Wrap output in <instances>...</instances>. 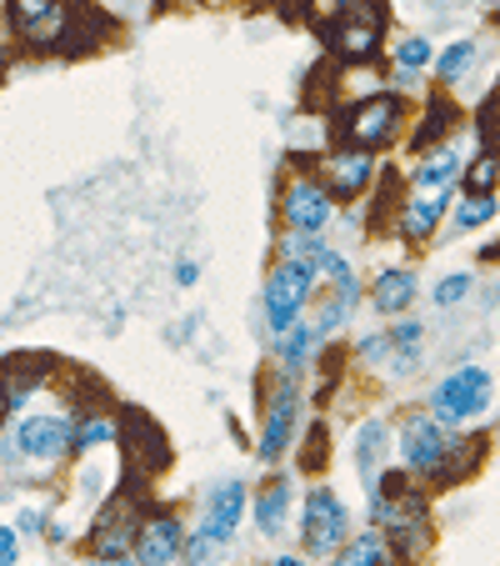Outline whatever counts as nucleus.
I'll use <instances>...</instances> for the list:
<instances>
[{
  "label": "nucleus",
  "instance_id": "nucleus-3",
  "mask_svg": "<svg viewBox=\"0 0 500 566\" xmlns=\"http://www.w3.org/2000/svg\"><path fill=\"white\" fill-rule=\"evenodd\" d=\"M316 291V266L310 261H280L266 281V316H270V332L286 336L290 326L300 321V306L310 301Z\"/></svg>",
  "mask_w": 500,
  "mask_h": 566
},
{
  "label": "nucleus",
  "instance_id": "nucleus-23",
  "mask_svg": "<svg viewBox=\"0 0 500 566\" xmlns=\"http://www.w3.org/2000/svg\"><path fill=\"white\" fill-rule=\"evenodd\" d=\"M470 65H476V41H456V45H446V51H440L436 71H440V81L450 86V81H460Z\"/></svg>",
  "mask_w": 500,
  "mask_h": 566
},
{
  "label": "nucleus",
  "instance_id": "nucleus-31",
  "mask_svg": "<svg viewBox=\"0 0 500 566\" xmlns=\"http://www.w3.org/2000/svg\"><path fill=\"white\" fill-rule=\"evenodd\" d=\"M421 321H401V326H395L391 332V346H401V352H415V346H421Z\"/></svg>",
  "mask_w": 500,
  "mask_h": 566
},
{
  "label": "nucleus",
  "instance_id": "nucleus-19",
  "mask_svg": "<svg viewBox=\"0 0 500 566\" xmlns=\"http://www.w3.org/2000/svg\"><path fill=\"white\" fill-rule=\"evenodd\" d=\"M286 512H290V481H270L266 492L256 502V522L266 536H280L286 532Z\"/></svg>",
  "mask_w": 500,
  "mask_h": 566
},
{
  "label": "nucleus",
  "instance_id": "nucleus-2",
  "mask_svg": "<svg viewBox=\"0 0 500 566\" xmlns=\"http://www.w3.org/2000/svg\"><path fill=\"white\" fill-rule=\"evenodd\" d=\"M11 447L15 451H6V461L25 457V461H35V467H55V461H65L75 451V427L61 411H41V417H25L21 427H15Z\"/></svg>",
  "mask_w": 500,
  "mask_h": 566
},
{
  "label": "nucleus",
  "instance_id": "nucleus-8",
  "mask_svg": "<svg viewBox=\"0 0 500 566\" xmlns=\"http://www.w3.org/2000/svg\"><path fill=\"white\" fill-rule=\"evenodd\" d=\"M296 421H300V396L290 386H280L270 396V411H266V431H260V461H280L296 441Z\"/></svg>",
  "mask_w": 500,
  "mask_h": 566
},
{
  "label": "nucleus",
  "instance_id": "nucleus-5",
  "mask_svg": "<svg viewBox=\"0 0 500 566\" xmlns=\"http://www.w3.org/2000/svg\"><path fill=\"white\" fill-rule=\"evenodd\" d=\"M450 447H460V441H450L446 431H440L436 417H405V427H401V461H405V471L430 476V471L446 467Z\"/></svg>",
  "mask_w": 500,
  "mask_h": 566
},
{
  "label": "nucleus",
  "instance_id": "nucleus-32",
  "mask_svg": "<svg viewBox=\"0 0 500 566\" xmlns=\"http://www.w3.org/2000/svg\"><path fill=\"white\" fill-rule=\"evenodd\" d=\"M15 552H21L15 532H11V526H0V566H15Z\"/></svg>",
  "mask_w": 500,
  "mask_h": 566
},
{
  "label": "nucleus",
  "instance_id": "nucleus-7",
  "mask_svg": "<svg viewBox=\"0 0 500 566\" xmlns=\"http://www.w3.org/2000/svg\"><path fill=\"white\" fill-rule=\"evenodd\" d=\"M185 552V526L171 512H156L136 532V562L140 566H171Z\"/></svg>",
  "mask_w": 500,
  "mask_h": 566
},
{
  "label": "nucleus",
  "instance_id": "nucleus-18",
  "mask_svg": "<svg viewBox=\"0 0 500 566\" xmlns=\"http://www.w3.org/2000/svg\"><path fill=\"white\" fill-rule=\"evenodd\" d=\"M355 296H361V286H355V276H351V281H336V296H326V301H320L316 332H320V336L341 332V326H345V316H351V311H355Z\"/></svg>",
  "mask_w": 500,
  "mask_h": 566
},
{
  "label": "nucleus",
  "instance_id": "nucleus-4",
  "mask_svg": "<svg viewBox=\"0 0 500 566\" xmlns=\"http://www.w3.org/2000/svg\"><path fill=\"white\" fill-rule=\"evenodd\" d=\"M280 211H286V221H290L296 235H320L330 221H336V201H330V191L320 181H310V176H296V181L280 191Z\"/></svg>",
  "mask_w": 500,
  "mask_h": 566
},
{
  "label": "nucleus",
  "instance_id": "nucleus-11",
  "mask_svg": "<svg viewBox=\"0 0 500 566\" xmlns=\"http://www.w3.org/2000/svg\"><path fill=\"white\" fill-rule=\"evenodd\" d=\"M371 176H375L371 150H336L326 160V181H330V191H341V196H361L371 186Z\"/></svg>",
  "mask_w": 500,
  "mask_h": 566
},
{
  "label": "nucleus",
  "instance_id": "nucleus-9",
  "mask_svg": "<svg viewBox=\"0 0 500 566\" xmlns=\"http://www.w3.org/2000/svg\"><path fill=\"white\" fill-rule=\"evenodd\" d=\"M395 120H401V101L375 96V101H365V106H355L351 116H345V140H355L361 150H371V146H381V140L391 136Z\"/></svg>",
  "mask_w": 500,
  "mask_h": 566
},
{
  "label": "nucleus",
  "instance_id": "nucleus-28",
  "mask_svg": "<svg viewBox=\"0 0 500 566\" xmlns=\"http://www.w3.org/2000/svg\"><path fill=\"white\" fill-rule=\"evenodd\" d=\"M310 266H316V276H330V281H351V266H345V256H341V251H330L326 241H320V251H316V261H310Z\"/></svg>",
  "mask_w": 500,
  "mask_h": 566
},
{
  "label": "nucleus",
  "instance_id": "nucleus-1",
  "mask_svg": "<svg viewBox=\"0 0 500 566\" xmlns=\"http://www.w3.org/2000/svg\"><path fill=\"white\" fill-rule=\"evenodd\" d=\"M490 401H496V381H490L486 366H460V371L440 376L436 391H430V411H436L440 427H460V421L480 417Z\"/></svg>",
  "mask_w": 500,
  "mask_h": 566
},
{
  "label": "nucleus",
  "instance_id": "nucleus-27",
  "mask_svg": "<svg viewBox=\"0 0 500 566\" xmlns=\"http://www.w3.org/2000/svg\"><path fill=\"white\" fill-rule=\"evenodd\" d=\"M106 441H116V421H110V417H96V421H86V427L75 431V451L106 447Z\"/></svg>",
  "mask_w": 500,
  "mask_h": 566
},
{
  "label": "nucleus",
  "instance_id": "nucleus-15",
  "mask_svg": "<svg viewBox=\"0 0 500 566\" xmlns=\"http://www.w3.org/2000/svg\"><path fill=\"white\" fill-rule=\"evenodd\" d=\"M375 35H381V15L375 11H345L341 21H336V45L351 55H365L375 45Z\"/></svg>",
  "mask_w": 500,
  "mask_h": 566
},
{
  "label": "nucleus",
  "instance_id": "nucleus-24",
  "mask_svg": "<svg viewBox=\"0 0 500 566\" xmlns=\"http://www.w3.org/2000/svg\"><path fill=\"white\" fill-rule=\"evenodd\" d=\"M490 216H496V196H466L456 211V231H476V226H486Z\"/></svg>",
  "mask_w": 500,
  "mask_h": 566
},
{
  "label": "nucleus",
  "instance_id": "nucleus-25",
  "mask_svg": "<svg viewBox=\"0 0 500 566\" xmlns=\"http://www.w3.org/2000/svg\"><path fill=\"white\" fill-rule=\"evenodd\" d=\"M496 181H500V160H496V156H480L476 166L466 171L470 196H496Z\"/></svg>",
  "mask_w": 500,
  "mask_h": 566
},
{
  "label": "nucleus",
  "instance_id": "nucleus-16",
  "mask_svg": "<svg viewBox=\"0 0 500 566\" xmlns=\"http://www.w3.org/2000/svg\"><path fill=\"white\" fill-rule=\"evenodd\" d=\"M411 301H415V271L391 266V271H381V276H375V291H371V306L375 311H405Z\"/></svg>",
  "mask_w": 500,
  "mask_h": 566
},
{
  "label": "nucleus",
  "instance_id": "nucleus-22",
  "mask_svg": "<svg viewBox=\"0 0 500 566\" xmlns=\"http://www.w3.org/2000/svg\"><path fill=\"white\" fill-rule=\"evenodd\" d=\"M355 441H361V471H365V481H375V476H381V457H385V421H365Z\"/></svg>",
  "mask_w": 500,
  "mask_h": 566
},
{
  "label": "nucleus",
  "instance_id": "nucleus-21",
  "mask_svg": "<svg viewBox=\"0 0 500 566\" xmlns=\"http://www.w3.org/2000/svg\"><path fill=\"white\" fill-rule=\"evenodd\" d=\"M336 566H385V536L381 532H361L341 546Z\"/></svg>",
  "mask_w": 500,
  "mask_h": 566
},
{
  "label": "nucleus",
  "instance_id": "nucleus-34",
  "mask_svg": "<svg viewBox=\"0 0 500 566\" xmlns=\"http://www.w3.org/2000/svg\"><path fill=\"white\" fill-rule=\"evenodd\" d=\"M86 566H140V562H130V556H91Z\"/></svg>",
  "mask_w": 500,
  "mask_h": 566
},
{
  "label": "nucleus",
  "instance_id": "nucleus-26",
  "mask_svg": "<svg viewBox=\"0 0 500 566\" xmlns=\"http://www.w3.org/2000/svg\"><path fill=\"white\" fill-rule=\"evenodd\" d=\"M426 61H430V41H426V35H405V41L395 45V65H401V71H421Z\"/></svg>",
  "mask_w": 500,
  "mask_h": 566
},
{
  "label": "nucleus",
  "instance_id": "nucleus-14",
  "mask_svg": "<svg viewBox=\"0 0 500 566\" xmlns=\"http://www.w3.org/2000/svg\"><path fill=\"white\" fill-rule=\"evenodd\" d=\"M460 176V156H456V146H440V150H430L421 166H415V186H421V196H440V191H450V181Z\"/></svg>",
  "mask_w": 500,
  "mask_h": 566
},
{
  "label": "nucleus",
  "instance_id": "nucleus-12",
  "mask_svg": "<svg viewBox=\"0 0 500 566\" xmlns=\"http://www.w3.org/2000/svg\"><path fill=\"white\" fill-rule=\"evenodd\" d=\"M61 21H65V11L51 6V0H21L11 11V25L35 45H51L55 35H61Z\"/></svg>",
  "mask_w": 500,
  "mask_h": 566
},
{
  "label": "nucleus",
  "instance_id": "nucleus-13",
  "mask_svg": "<svg viewBox=\"0 0 500 566\" xmlns=\"http://www.w3.org/2000/svg\"><path fill=\"white\" fill-rule=\"evenodd\" d=\"M130 536H136V516L126 502H116L100 516V532L91 536V546H96V556H130Z\"/></svg>",
  "mask_w": 500,
  "mask_h": 566
},
{
  "label": "nucleus",
  "instance_id": "nucleus-17",
  "mask_svg": "<svg viewBox=\"0 0 500 566\" xmlns=\"http://www.w3.org/2000/svg\"><path fill=\"white\" fill-rule=\"evenodd\" d=\"M446 206H450V191H440V196H415V201L405 206V216H401V231L411 235V241H426V235L436 231V221L446 216Z\"/></svg>",
  "mask_w": 500,
  "mask_h": 566
},
{
  "label": "nucleus",
  "instance_id": "nucleus-20",
  "mask_svg": "<svg viewBox=\"0 0 500 566\" xmlns=\"http://www.w3.org/2000/svg\"><path fill=\"white\" fill-rule=\"evenodd\" d=\"M320 342H326V336L316 332V321H296V326L280 336V361H286L290 371H300V366L310 361V352H316Z\"/></svg>",
  "mask_w": 500,
  "mask_h": 566
},
{
  "label": "nucleus",
  "instance_id": "nucleus-30",
  "mask_svg": "<svg viewBox=\"0 0 500 566\" xmlns=\"http://www.w3.org/2000/svg\"><path fill=\"white\" fill-rule=\"evenodd\" d=\"M215 552H221V542H211V532H201V536H191V542H185V556H191V566H211Z\"/></svg>",
  "mask_w": 500,
  "mask_h": 566
},
{
  "label": "nucleus",
  "instance_id": "nucleus-10",
  "mask_svg": "<svg viewBox=\"0 0 500 566\" xmlns=\"http://www.w3.org/2000/svg\"><path fill=\"white\" fill-rule=\"evenodd\" d=\"M241 516H245V486L241 481H221L211 496H205V526L201 532H211V542H231L235 536V526H241Z\"/></svg>",
  "mask_w": 500,
  "mask_h": 566
},
{
  "label": "nucleus",
  "instance_id": "nucleus-6",
  "mask_svg": "<svg viewBox=\"0 0 500 566\" xmlns=\"http://www.w3.org/2000/svg\"><path fill=\"white\" fill-rule=\"evenodd\" d=\"M306 546L310 552L326 556L330 546H341L345 542V526H351V516H345V502L330 486H316V492L306 496Z\"/></svg>",
  "mask_w": 500,
  "mask_h": 566
},
{
  "label": "nucleus",
  "instance_id": "nucleus-35",
  "mask_svg": "<svg viewBox=\"0 0 500 566\" xmlns=\"http://www.w3.org/2000/svg\"><path fill=\"white\" fill-rule=\"evenodd\" d=\"M270 566H310V562H306V556H276Z\"/></svg>",
  "mask_w": 500,
  "mask_h": 566
},
{
  "label": "nucleus",
  "instance_id": "nucleus-33",
  "mask_svg": "<svg viewBox=\"0 0 500 566\" xmlns=\"http://www.w3.org/2000/svg\"><path fill=\"white\" fill-rule=\"evenodd\" d=\"M195 276H201L195 261H181V266H175V281H181V286H195Z\"/></svg>",
  "mask_w": 500,
  "mask_h": 566
},
{
  "label": "nucleus",
  "instance_id": "nucleus-29",
  "mask_svg": "<svg viewBox=\"0 0 500 566\" xmlns=\"http://www.w3.org/2000/svg\"><path fill=\"white\" fill-rule=\"evenodd\" d=\"M466 296H470V276H466V271H456V276H446L436 286V306H460Z\"/></svg>",
  "mask_w": 500,
  "mask_h": 566
}]
</instances>
